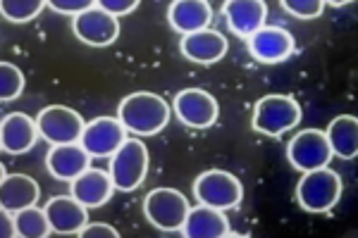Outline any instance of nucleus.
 <instances>
[{"mask_svg": "<svg viewBox=\"0 0 358 238\" xmlns=\"http://www.w3.org/2000/svg\"><path fill=\"white\" fill-rule=\"evenodd\" d=\"M172 110L167 101L158 93L136 91L122 98L117 107V117L124 124V129L136 136H155L167 126Z\"/></svg>", "mask_w": 358, "mask_h": 238, "instance_id": "obj_1", "label": "nucleus"}, {"mask_svg": "<svg viewBox=\"0 0 358 238\" xmlns=\"http://www.w3.org/2000/svg\"><path fill=\"white\" fill-rule=\"evenodd\" d=\"M342 177L339 172L330 167H320V170L303 172V177L296 184V200L306 212H330L342 198Z\"/></svg>", "mask_w": 358, "mask_h": 238, "instance_id": "obj_2", "label": "nucleus"}, {"mask_svg": "<svg viewBox=\"0 0 358 238\" xmlns=\"http://www.w3.org/2000/svg\"><path fill=\"white\" fill-rule=\"evenodd\" d=\"M303 112L301 105L296 103V98L285 96V93H270L263 96L253 107V129L265 136H282V133L292 131L299 126Z\"/></svg>", "mask_w": 358, "mask_h": 238, "instance_id": "obj_3", "label": "nucleus"}, {"mask_svg": "<svg viewBox=\"0 0 358 238\" xmlns=\"http://www.w3.org/2000/svg\"><path fill=\"white\" fill-rule=\"evenodd\" d=\"M187 195L177 188H153L143 198V214H146L148 224H153L158 231H182L184 222L189 217Z\"/></svg>", "mask_w": 358, "mask_h": 238, "instance_id": "obj_4", "label": "nucleus"}, {"mask_svg": "<svg viewBox=\"0 0 358 238\" xmlns=\"http://www.w3.org/2000/svg\"><path fill=\"white\" fill-rule=\"evenodd\" d=\"M148 165H151V158H148V148L143 146V141L127 138L117 148V153L110 158V170L108 172L113 177L115 188L129 193V191H136L143 184Z\"/></svg>", "mask_w": 358, "mask_h": 238, "instance_id": "obj_5", "label": "nucleus"}, {"mask_svg": "<svg viewBox=\"0 0 358 238\" xmlns=\"http://www.w3.org/2000/svg\"><path fill=\"white\" fill-rule=\"evenodd\" d=\"M194 195L199 202L217 210H234L244 198V186L234 174L224 170H208L194 181Z\"/></svg>", "mask_w": 358, "mask_h": 238, "instance_id": "obj_6", "label": "nucleus"}, {"mask_svg": "<svg viewBox=\"0 0 358 238\" xmlns=\"http://www.w3.org/2000/svg\"><path fill=\"white\" fill-rule=\"evenodd\" d=\"M287 158H289L292 167L299 172H310L327 167L334 158L327 133L320 129H303L289 141L287 146Z\"/></svg>", "mask_w": 358, "mask_h": 238, "instance_id": "obj_7", "label": "nucleus"}, {"mask_svg": "<svg viewBox=\"0 0 358 238\" xmlns=\"http://www.w3.org/2000/svg\"><path fill=\"white\" fill-rule=\"evenodd\" d=\"M38 131L41 138L50 143V146H62V143H77L84 133L86 121L82 114L74 112L72 107L65 105H48L36 114Z\"/></svg>", "mask_w": 358, "mask_h": 238, "instance_id": "obj_8", "label": "nucleus"}, {"mask_svg": "<svg viewBox=\"0 0 358 238\" xmlns=\"http://www.w3.org/2000/svg\"><path fill=\"white\" fill-rule=\"evenodd\" d=\"M72 31L82 43L91 45V48H106V45L117 40L120 22H117V17L110 15L108 10L94 5V8L72 17Z\"/></svg>", "mask_w": 358, "mask_h": 238, "instance_id": "obj_9", "label": "nucleus"}, {"mask_svg": "<svg viewBox=\"0 0 358 238\" xmlns=\"http://www.w3.org/2000/svg\"><path fill=\"white\" fill-rule=\"evenodd\" d=\"M172 110L179 117V121L192 129H208L217 121L220 105L217 101L203 89H184L175 96Z\"/></svg>", "mask_w": 358, "mask_h": 238, "instance_id": "obj_10", "label": "nucleus"}, {"mask_svg": "<svg viewBox=\"0 0 358 238\" xmlns=\"http://www.w3.org/2000/svg\"><path fill=\"white\" fill-rule=\"evenodd\" d=\"M124 124L120 117H96L84 126L79 143L89 150L91 158H113L117 148L127 141Z\"/></svg>", "mask_w": 358, "mask_h": 238, "instance_id": "obj_11", "label": "nucleus"}, {"mask_svg": "<svg viewBox=\"0 0 358 238\" xmlns=\"http://www.w3.org/2000/svg\"><path fill=\"white\" fill-rule=\"evenodd\" d=\"M246 43L248 53L256 57L258 62H263V65L285 62L294 53V48H296L294 36L282 27H261L256 34H251L246 38Z\"/></svg>", "mask_w": 358, "mask_h": 238, "instance_id": "obj_12", "label": "nucleus"}, {"mask_svg": "<svg viewBox=\"0 0 358 238\" xmlns=\"http://www.w3.org/2000/svg\"><path fill=\"white\" fill-rule=\"evenodd\" d=\"M38 136V121L29 117L24 112H10L3 117L0 124V148L8 155H24L36 146Z\"/></svg>", "mask_w": 358, "mask_h": 238, "instance_id": "obj_13", "label": "nucleus"}, {"mask_svg": "<svg viewBox=\"0 0 358 238\" xmlns=\"http://www.w3.org/2000/svg\"><path fill=\"white\" fill-rule=\"evenodd\" d=\"M179 50L187 60L196 62V65H215L227 55L229 43L215 29H201V31L187 34L179 43Z\"/></svg>", "mask_w": 358, "mask_h": 238, "instance_id": "obj_14", "label": "nucleus"}, {"mask_svg": "<svg viewBox=\"0 0 358 238\" xmlns=\"http://www.w3.org/2000/svg\"><path fill=\"white\" fill-rule=\"evenodd\" d=\"M222 15L227 20L229 31L241 38H248L261 27H265L268 5H265V0H224Z\"/></svg>", "mask_w": 358, "mask_h": 238, "instance_id": "obj_15", "label": "nucleus"}, {"mask_svg": "<svg viewBox=\"0 0 358 238\" xmlns=\"http://www.w3.org/2000/svg\"><path fill=\"white\" fill-rule=\"evenodd\" d=\"M115 191L117 188H115V184H113L110 172L96 170V167H89V170L79 174L74 181H69V193L82 202V205L89 207V210L106 205V202L113 198Z\"/></svg>", "mask_w": 358, "mask_h": 238, "instance_id": "obj_16", "label": "nucleus"}, {"mask_svg": "<svg viewBox=\"0 0 358 238\" xmlns=\"http://www.w3.org/2000/svg\"><path fill=\"white\" fill-rule=\"evenodd\" d=\"M45 167H48L50 177H55L57 181H74L79 174L91 167V153L79 141L50 146Z\"/></svg>", "mask_w": 358, "mask_h": 238, "instance_id": "obj_17", "label": "nucleus"}, {"mask_svg": "<svg viewBox=\"0 0 358 238\" xmlns=\"http://www.w3.org/2000/svg\"><path fill=\"white\" fill-rule=\"evenodd\" d=\"M45 214L50 219V229L55 234H82V229L89 224V207L82 205L72 193L55 195L45 202Z\"/></svg>", "mask_w": 358, "mask_h": 238, "instance_id": "obj_18", "label": "nucleus"}, {"mask_svg": "<svg viewBox=\"0 0 358 238\" xmlns=\"http://www.w3.org/2000/svg\"><path fill=\"white\" fill-rule=\"evenodd\" d=\"M41 198V186L29 174H3L0 181V207L10 212H20L24 207L36 205Z\"/></svg>", "mask_w": 358, "mask_h": 238, "instance_id": "obj_19", "label": "nucleus"}, {"mask_svg": "<svg viewBox=\"0 0 358 238\" xmlns=\"http://www.w3.org/2000/svg\"><path fill=\"white\" fill-rule=\"evenodd\" d=\"M167 22L177 34L187 36V34L208 29L213 22V8L208 0H172L167 10Z\"/></svg>", "mask_w": 358, "mask_h": 238, "instance_id": "obj_20", "label": "nucleus"}, {"mask_svg": "<svg viewBox=\"0 0 358 238\" xmlns=\"http://www.w3.org/2000/svg\"><path fill=\"white\" fill-rule=\"evenodd\" d=\"M182 234L189 238H224L229 236V219L224 217V210L199 202L189 210Z\"/></svg>", "mask_w": 358, "mask_h": 238, "instance_id": "obj_21", "label": "nucleus"}, {"mask_svg": "<svg viewBox=\"0 0 358 238\" xmlns=\"http://www.w3.org/2000/svg\"><path fill=\"white\" fill-rule=\"evenodd\" d=\"M327 141L337 158L354 160L358 158V117L354 114H339L327 126Z\"/></svg>", "mask_w": 358, "mask_h": 238, "instance_id": "obj_22", "label": "nucleus"}, {"mask_svg": "<svg viewBox=\"0 0 358 238\" xmlns=\"http://www.w3.org/2000/svg\"><path fill=\"white\" fill-rule=\"evenodd\" d=\"M15 219H17V236L20 238H45L50 234V219L45 214V207L31 205V207H24V210L15 212Z\"/></svg>", "mask_w": 358, "mask_h": 238, "instance_id": "obj_23", "label": "nucleus"}, {"mask_svg": "<svg viewBox=\"0 0 358 238\" xmlns=\"http://www.w3.org/2000/svg\"><path fill=\"white\" fill-rule=\"evenodd\" d=\"M48 0H0V13L10 24H27L36 20Z\"/></svg>", "mask_w": 358, "mask_h": 238, "instance_id": "obj_24", "label": "nucleus"}, {"mask_svg": "<svg viewBox=\"0 0 358 238\" xmlns=\"http://www.w3.org/2000/svg\"><path fill=\"white\" fill-rule=\"evenodd\" d=\"M22 91H24V74H22V69L13 65V62H3L0 65V98L5 103L15 101V98L22 96Z\"/></svg>", "mask_w": 358, "mask_h": 238, "instance_id": "obj_25", "label": "nucleus"}, {"mask_svg": "<svg viewBox=\"0 0 358 238\" xmlns=\"http://www.w3.org/2000/svg\"><path fill=\"white\" fill-rule=\"evenodd\" d=\"M282 10L296 20H315L325 10V0H280Z\"/></svg>", "mask_w": 358, "mask_h": 238, "instance_id": "obj_26", "label": "nucleus"}, {"mask_svg": "<svg viewBox=\"0 0 358 238\" xmlns=\"http://www.w3.org/2000/svg\"><path fill=\"white\" fill-rule=\"evenodd\" d=\"M96 0H48V8L53 13H60V15H69V17H77L79 13L84 10L94 8Z\"/></svg>", "mask_w": 358, "mask_h": 238, "instance_id": "obj_27", "label": "nucleus"}, {"mask_svg": "<svg viewBox=\"0 0 358 238\" xmlns=\"http://www.w3.org/2000/svg\"><path fill=\"white\" fill-rule=\"evenodd\" d=\"M138 3H141V0H96L98 8L108 10V13L115 17H124V15L134 13L138 8Z\"/></svg>", "mask_w": 358, "mask_h": 238, "instance_id": "obj_28", "label": "nucleus"}, {"mask_svg": "<svg viewBox=\"0 0 358 238\" xmlns=\"http://www.w3.org/2000/svg\"><path fill=\"white\" fill-rule=\"evenodd\" d=\"M82 238H120V231L106 222H91L82 229Z\"/></svg>", "mask_w": 358, "mask_h": 238, "instance_id": "obj_29", "label": "nucleus"}, {"mask_svg": "<svg viewBox=\"0 0 358 238\" xmlns=\"http://www.w3.org/2000/svg\"><path fill=\"white\" fill-rule=\"evenodd\" d=\"M0 236L3 238H15L17 236V219H15V212L10 210H0Z\"/></svg>", "mask_w": 358, "mask_h": 238, "instance_id": "obj_30", "label": "nucleus"}, {"mask_svg": "<svg viewBox=\"0 0 358 238\" xmlns=\"http://www.w3.org/2000/svg\"><path fill=\"white\" fill-rule=\"evenodd\" d=\"M327 5H334V8H342V5H349L354 3V0H325Z\"/></svg>", "mask_w": 358, "mask_h": 238, "instance_id": "obj_31", "label": "nucleus"}]
</instances>
